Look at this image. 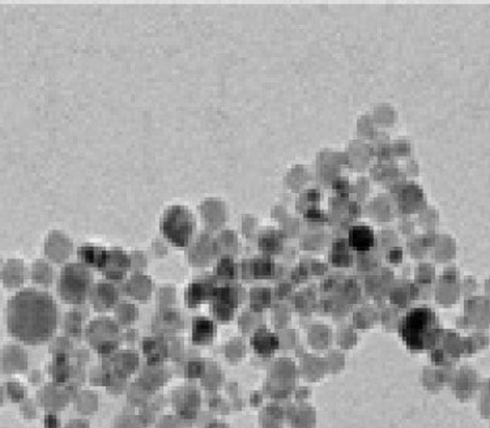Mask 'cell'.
<instances>
[{
  "label": "cell",
  "mask_w": 490,
  "mask_h": 428,
  "mask_svg": "<svg viewBox=\"0 0 490 428\" xmlns=\"http://www.w3.org/2000/svg\"><path fill=\"white\" fill-rule=\"evenodd\" d=\"M45 427L58 428L59 427V419L54 414H48L45 418Z\"/></svg>",
  "instance_id": "2e32d148"
},
{
  "label": "cell",
  "mask_w": 490,
  "mask_h": 428,
  "mask_svg": "<svg viewBox=\"0 0 490 428\" xmlns=\"http://www.w3.org/2000/svg\"><path fill=\"white\" fill-rule=\"evenodd\" d=\"M216 335V326L215 323L207 317H195L192 320V332L191 340L192 344L198 346L209 345Z\"/></svg>",
  "instance_id": "7c38bea8"
},
{
  "label": "cell",
  "mask_w": 490,
  "mask_h": 428,
  "mask_svg": "<svg viewBox=\"0 0 490 428\" xmlns=\"http://www.w3.org/2000/svg\"><path fill=\"white\" fill-rule=\"evenodd\" d=\"M348 243L353 251L368 252L374 247L376 235L369 226H353L349 230Z\"/></svg>",
  "instance_id": "30bf717a"
},
{
  "label": "cell",
  "mask_w": 490,
  "mask_h": 428,
  "mask_svg": "<svg viewBox=\"0 0 490 428\" xmlns=\"http://www.w3.org/2000/svg\"><path fill=\"white\" fill-rule=\"evenodd\" d=\"M283 235L279 232L270 230L259 236V248L267 255H276L283 250Z\"/></svg>",
  "instance_id": "5bb4252c"
},
{
  "label": "cell",
  "mask_w": 490,
  "mask_h": 428,
  "mask_svg": "<svg viewBox=\"0 0 490 428\" xmlns=\"http://www.w3.org/2000/svg\"><path fill=\"white\" fill-rule=\"evenodd\" d=\"M251 346L258 355L271 356L277 352L280 342H279V337L276 333L271 332L267 328H260L253 335Z\"/></svg>",
  "instance_id": "9c48e42d"
},
{
  "label": "cell",
  "mask_w": 490,
  "mask_h": 428,
  "mask_svg": "<svg viewBox=\"0 0 490 428\" xmlns=\"http://www.w3.org/2000/svg\"><path fill=\"white\" fill-rule=\"evenodd\" d=\"M274 273V262L270 260H256L255 262V274L258 279L270 277Z\"/></svg>",
  "instance_id": "9a60e30c"
},
{
  "label": "cell",
  "mask_w": 490,
  "mask_h": 428,
  "mask_svg": "<svg viewBox=\"0 0 490 428\" xmlns=\"http://www.w3.org/2000/svg\"><path fill=\"white\" fill-rule=\"evenodd\" d=\"M143 353L147 358V362L152 366L160 364L168 358V345L160 337L147 338L143 342Z\"/></svg>",
  "instance_id": "4fadbf2b"
},
{
  "label": "cell",
  "mask_w": 490,
  "mask_h": 428,
  "mask_svg": "<svg viewBox=\"0 0 490 428\" xmlns=\"http://www.w3.org/2000/svg\"><path fill=\"white\" fill-rule=\"evenodd\" d=\"M218 285L215 277H200L190 283L186 289L185 300L190 308L199 307L207 302H211Z\"/></svg>",
  "instance_id": "5b68a950"
},
{
  "label": "cell",
  "mask_w": 490,
  "mask_h": 428,
  "mask_svg": "<svg viewBox=\"0 0 490 428\" xmlns=\"http://www.w3.org/2000/svg\"><path fill=\"white\" fill-rule=\"evenodd\" d=\"M160 230L162 236L177 248H186L197 230V221L187 206H169L161 218Z\"/></svg>",
  "instance_id": "3957f363"
},
{
  "label": "cell",
  "mask_w": 490,
  "mask_h": 428,
  "mask_svg": "<svg viewBox=\"0 0 490 428\" xmlns=\"http://www.w3.org/2000/svg\"><path fill=\"white\" fill-rule=\"evenodd\" d=\"M212 311L218 320H230L239 302L238 291L232 286H218L212 298Z\"/></svg>",
  "instance_id": "8992f818"
},
{
  "label": "cell",
  "mask_w": 490,
  "mask_h": 428,
  "mask_svg": "<svg viewBox=\"0 0 490 428\" xmlns=\"http://www.w3.org/2000/svg\"><path fill=\"white\" fill-rule=\"evenodd\" d=\"M66 428H89V424H88V422H85V420L75 419V420L69 422V423L67 424Z\"/></svg>",
  "instance_id": "e0dca14e"
},
{
  "label": "cell",
  "mask_w": 490,
  "mask_h": 428,
  "mask_svg": "<svg viewBox=\"0 0 490 428\" xmlns=\"http://www.w3.org/2000/svg\"><path fill=\"white\" fill-rule=\"evenodd\" d=\"M7 326L11 335L22 344H45L57 330V303L45 291L22 290L8 302Z\"/></svg>",
  "instance_id": "6da1fadb"
},
{
  "label": "cell",
  "mask_w": 490,
  "mask_h": 428,
  "mask_svg": "<svg viewBox=\"0 0 490 428\" xmlns=\"http://www.w3.org/2000/svg\"><path fill=\"white\" fill-rule=\"evenodd\" d=\"M173 403L180 417L195 418L200 406V394L195 388H180L173 393Z\"/></svg>",
  "instance_id": "52a82bcc"
},
{
  "label": "cell",
  "mask_w": 490,
  "mask_h": 428,
  "mask_svg": "<svg viewBox=\"0 0 490 428\" xmlns=\"http://www.w3.org/2000/svg\"><path fill=\"white\" fill-rule=\"evenodd\" d=\"M93 288V277L89 269L83 264H68L58 279V295L72 306L85 303Z\"/></svg>",
  "instance_id": "277c9868"
},
{
  "label": "cell",
  "mask_w": 490,
  "mask_h": 428,
  "mask_svg": "<svg viewBox=\"0 0 490 428\" xmlns=\"http://www.w3.org/2000/svg\"><path fill=\"white\" fill-rule=\"evenodd\" d=\"M79 260L86 268L102 272L109 260V250L97 246H83L79 248Z\"/></svg>",
  "instance_id": "8fae6325"
},
{
  "label": "cell",
  "mask_w": 490,
  "mask_h": 428,
  "mask_svg": "<svg viewBox=\"0 0 490 428\" xmlns=\"http://www.w3.org/2000/svg\"><path fill=\"white\" fill-rule=\"evenodd\" d=\"M131 261L130 258L119 248H113L109 250V260L102 270L105 277L113 281H119L122 279L127 270L130 269Z\"/></svg>",
  "instance_id": "ba28073f"
},
{
  "label": "cell",
  "mask_w": 490,
  "mask_h": 428,
  "mask_svg": "<svg viewBox=\"0 0 490 428\" xmlns=\"http://www.w3.org/2000/svg\"><path fill=\"white\" fill-rule=\"evenodd\" d=\"M399 335L408 350L421 353L438 346L442 340L443 328L433 309L423 306L406 312L399 326Z\"/></svg>",
  "instance_id": "7a4b0ae2"
}]
</instances>
